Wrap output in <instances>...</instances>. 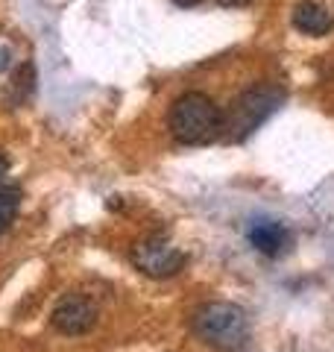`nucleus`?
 I'll use <instances>...</instances> for the list:
<instances>
[{
  "instance_id": "6e6552de",
  "label": "nucleus",
  "mask_w": 334,
  "mask_h": 352,
  "mask_svg": "<svg viewBox=\"0 0 334 352\" xmlns=\"http://www.w3.org/2000/svg\"><path fill=\"white\" fill-rule=\"evenodd\" d=\"M18 208H21V191L0 188V235L12 226V220L18 217Z\"/></svg>"
},
{
  "instance_id": "f03ea898",
  "label": "nucleus",
  "mask_w": 334,
  "mask_h": 352,
  "mask_svg": "<svg viewBox=\"0 0 334 352\" xmlns=\"http://www.w3.org/2000/svg\"><path fill=\"white\" fill-rule=\"evenodd\" d=\"M285 103V91L276 85H255L243 91L220 120V135L229 141H243Z\"/></svg>"
},
{
  "instance_id": "f257e3e1",
  "label": "nucleus",
  "mask_w": 334,
  "mask_h": 352,
  "mask_svg": "<svg viewBox=\"0 0 334 352\" xmlns=\"http://www.w3.org/2000/svg\"><path fill=\"white\" fill-rule=\"evenodd\" d=\"M220 120H223L220 106L211 100L208 94L185 91L182 97H176V103L170 106L167 126H170L173 138L179 141V144L199 147L220 135Z\"/></svg>"
},
{
  "instance_id": "7ed1b4c3",
  "label": "nucleus",
  "mask_w": 334,
  "mask_h": 352,
  "mask_svg": "<svg viewBox=\"0 0 334 352\" xmlns=\"http://www.w3.org/2000/svg\"><path fill=\"white\" fill-rule=\"evenodd\" d=\"M194 332L214 349H238L249 335L243 308L235 302H208L194 314Z\"/></svg>"
},
{
  "instance_id": "9d476101",
  "label": "nucleus",
  "mask_w": 334,
  "mask_h": 352,
  "mask_svg": "<svg viewBox=\"0 0 334 352\" xmlns=\"http://www.w3.org/2000/svg\"><path fill=\"white\" fill-rule=\"evenodd\" d=\"M220 6H229V9H241V6H247V3H252V0H217Z\"/></svg>"
},
{
  "instance_id": "9b49d317",
  "label": "nucleus",
  "mask_w": 334,
  "mask_h": 352,
  "mask_svg": "<svg viewBox=\"0 0 334 352\" xmlns=\"http://www.w3.org/2000/svg\"><path fill=\"white\" fill-rule=\"evenodd\" d=\"M173 3H176V6H182V9H191V6L199 3V0H173Z\"/></svg>"
},
{
  "instance_id": "20e7f679",
  "label": "nucleus",
  "mask_w": 334,
  "mask_h": 352,
  "mask_svg": "<svg viewBox=\"0 0 334 352\" xmlns=\"http://www.w3.org/2000/svg\"><path fill=\"white\" fill-rule=\"evenodd\" d=\"M132 264H135L144 276L167 279V276H176L185 267V252L179 247H173L167 238L153 235L132 247Z\"/></svg>"
},
{
  "instance_id": "0eeeda50",
  "label": "nucleus",
  "mask_w": 334,
  "mask_h": 352,
  "mask_svg": "<svg viewBox=\"0 0 334 352\" xmlns=\"http://www.w3.org/2000/svg\"><path fill=\"white\" fill-rule=\"evenodd\" d=\"M293 27L299 32H305V36H326L334 27V18L317 0H302V3L293 9Z\"/></svg>"
},
{
  "instance_id": "1a4fd4ad",
  "label": "nucleus",
  "mask_w": 334,
  "mask_h": 352,
  "mask_svg": "<svg viewBox=\"0 0 334 352\" xmlns=\"http://www.w3.org/2000/svg\"><path fill=\"white\" fill-rule=\"evenodd\" d=\"M9 168H12V162H9V156L6 153H0V182L6 179V173H9Z\"/></svg>"
},
{
  "instance_id": "f8f14e48",
  "label": "nucleus",
  "mask_w": 334,
  "mask_h": 352,
  "mask_svg": "<svg viewBox=\"0 0 334 352\" xmlns=\"http://www.w3.org/2000/svg\"><path fill=\"white\" fill-rule=\"evenodd\" d=\"M6 59H9V50H0V71H6V68H9V62H6Z\"/></svg>"
},
{
  "instance_id": "39448f33",
  "label": "nucleus",
  "mask_w": 334,
  "mask_h": 352,
  "mask_svg": "<svg viewBox=\"0 0 334 352\" xmlns=\"http://www.w3.org/2000/svg\"><path fill=\"white\" fill-rule=\"evenodd\" d=\"M97 323V305L85 294L62 296L53 308V326L65 335H85Z\"/></svg>"
},
{
  "instance_id": "423d86ee",
  "label": "nucleus",
  "mask_w": 334,
  "mask_h": 352,
  "mask_svg": "<svg viewBox=\"0 0 334 352\" xmlns=\"http://www.w3.org/2000/svg\"><path fill=\"white\" fill-rule=\"evenodd\" d=\"M249 244L261 252V256H282V252H287V247H291V229H287L285 223H278V220H255V223L249 226Z\"/></svg>"
}]
</instances>
